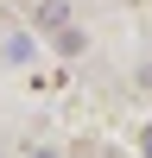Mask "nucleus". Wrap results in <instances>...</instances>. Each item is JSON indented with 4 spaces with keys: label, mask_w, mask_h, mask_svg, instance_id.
Returning <instances> with one entry per match:
<instances>
[{
    "label": "nucleus",
    "mask_w": 152,
    "mask_h": 158,
    "mask_svg": "<svg viewBox=\"0 0 152 158\" xmlns=\"http://www.w3.org/2000/svg\"><path fill=\"white\" fill-rule=\"evenodd\" d=\"M38 25H51V32H57V25H63V0H44V6H38Z\"/></svg>",
    "instance_id": "1"
},
{
    "label": "nucleus",
    "mask_w": 152,
    "mask_h": 158,
    "mask_svg": "<svg viewBox=\"0 0 152 158\" xmlns=\"http://www.w3.org/2000/svg\"><path fill=\"white\" fill-rule=\"evenodd\" d=\"M139 89H152V63H146V70H139Z\"/></svg>",
    "instance_id": "2"
},
{
    "label": "nucleus",
    "mask_w": 152,
    "mask_h": 158,
    "mask_svg": "<svg viewBox=\"0 0 152 158\" xmlns=\"http://www.w3.org/2000/svg\"><path fill=\"white\" fill-rule=\"evenodd\" d=\"M32 158H57V152H32Z\"/></svg>",
    "instance_id": "3"
}]
</instances>
